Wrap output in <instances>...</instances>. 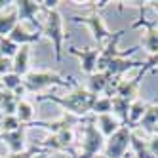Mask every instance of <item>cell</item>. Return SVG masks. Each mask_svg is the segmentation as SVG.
Masks as SVG:
<instances>
[{"instance_id": "6da1fadb", "label": "cell", "mask_w": 158, "mask_h": 158, "mask_svg": "<svg viewBox=\"0 0 158 158\" xmlns=\"http://www.w3.org/2000/svg\"><path fill=\"white\" fill-rule=\"evenodd\" d=\"M95 99H97V95L88 92L82 86H74V89L67 95H52L50 94V95H38L36 97V101H53L59 107H63L65 112L80 116V118H86L88 114H92Z\"/></svg>"}, {"instance_id": "7a4b0ae2", "label": "cell", "mask_w": 158, "mask_h": 158, "mask_svg": "<svg viewBox=\"0 0 158 158\" xmlns=\"http://www.w3.org/2000/svg\"><path fill=\"white\" fill-rule=\"evenodd\" d=\"M107 6V2H92L89 4V14L86 15H74L73 21L74 23H82L89 29V32H92V36L94 40L97 42V48H105L107 44L112 40V36H114V31H109V27L105 25V21L103 17H101L99 14V10H103Z\"/></svg>"}, {"instance_id": "3957f363", "label": "cell", "mask_w": 158, "mask_h": 158, "mask_svg": "<svg viewBox=\"0 0 158 158\" xmlns=\"http://www.w3.org/2000/svg\"><path fill=\"white\" fill-rule=\"evenodd\" d=\"M23 86L27 94H40L52 86H76L73 76H63L55 71H29L23 76Z\"/></svg>"}, {"instance_id": "277c9868", "label": "cell", "mask_w": 158, "mask_h": 158, "mask_svg": "<svg viewBox=\"0 0 158 158\" xmlns=\"http://www.w3.org/2000/svg\"><path fill=\"white\" fill-rule=\"evenodd\" d=\"M42 36H46L53 44V57L55 61H61L63 57V40H65V19L59 10H50L46 12V19H44V29Z\"/></svg>"}, {"instance_id": "5b68a950", "label": "cell", "mask_w": 158, "mask_h": 158, "mask_svg": "<svg viewBox=\"0 0 158 158\" xmlns=\"http://www.w3.org/2000/svg\"><path fill=\"white\" fill-rule=\"evenodd\" d=\"M105 141L107 139L101 135V131L95 126V116H89L88 122L84 124L82 143H80V151H78L76 158H94L101 154L105 149Z\"/></svg>"}, {"instance_id": "8992f818", "label": "cell", "mask_w": 158, "mask_h": 158, "mask_svg": "<svg viewBox=\"0 0 158 158\" xmlns=\"http://www.w3.org/2000/svg\"><path fill=\"white\" fill-rule=\"evenodd\" d=\"M130 149H131V128L122 126L116 133H112L105 141L103 154L107 158H126Z\"/></svg>"}, {"instance_id": "52a82bcc", "label": "cell", "mask_w": 158, "mask_h": 158, "mask_svg": "<svg viewBox=\"0 0 158 158\" xmlns=\"http://www.w3.org/2000/svg\"><path fill=\"white\" fill-rule=\"evenodd\" d=\"M131 6H137V8L141 10L139 19H135L133 23H131V29L143 27V35H141V42H139V46H141V48H145L147 52H149V55H154V53L158 52V27L152 23V21L145 19L141 2H131Z\"/></svg>"}, {"instance_id": "ba28073f", "label": "cell", "mask_w": 158, "mask_h": 158, "mask_svg": "<svg viewBox=\"0 0 158 158\" xmlns=\"http://www.w3.org/2000/svg\"><path fill=\"white\" fill-rule=\"evenodd\" d=\"M73 143H74V131L73 130H61V131H55L52 133L50 137L42 139L38 143V147L42 151H55V152H69L73 158H76V152L73 149Z\"/></svg>"}, {"instance_id": "9c48e42d", "label": "cell", "mask_w": 158, "mask_h": 158, "mask_svg": "<svg viewBox=\"0 0 158 158\" xmlns=\"http://www.w3.org/2000/svg\"><path fill=\"white\" fill-rule=\"evenodd\" d=\"M14 4H15V10H17V15H19L21 23L29 21L32 25V29H35V32H42L44 23L38 21V14L44 12V10H42L40 2H36V0H17Z\"/></svg>"}, {"instance_id": "30bf717a", "label": "cell", "mask_w": 158, "mask_h": 158, "mask_svg": "<svg viewBox=\"0 0 158 158\" xmlns=\"http://www.w3.org/2000/svg\"><path fill=\"white\" fill-rule=\"evenodd\" d=\"M67 52L80 59V69H82V73H86L88 76H92L94 73H97V61H99V53H101L99 48L86 46L84 50H78V48L71 46Z\"/></svg>"}, {"instance_id": "8fae6325", "label": "cell", "mask_w": 158, "mask_h": 158, "mask_svg": "<svg viewBox=\"0 0 158 158\" xmlns=\"http://www.w3.org/2000/svg\"><path fill=\"white\" fill-rule=\"evenodd\" d=\"M141 67H143V61H133L130 57H116L107 65L105 73H109L112 78H122L131 69H141Z\"/></svg>"}, {"instance_id": "7c38bea8", "label": "cell", "mask_w": 158, "mask_h": 158, "mask_svg": "<svg viewBox=\"0 0 158 158\" xmlns=\"http://www.w3.org/2000/svg\"><path fill=\"white\" fill-rule=\"evenodd\" d=\"M8 38L14 44H17V46H32V44H38L44 36H42V32H29L25 29V25L19 21V25L10 32Z\"/></svg>"}, {"instance_id": "4fadbf2b", "label": "cell", "mask_w": 158, "mask_h": 158, "mask_svg": "<svg viewBox=\"0 0 158 158\" xmlns=\"http://www.w3.org/2000/svg\"><path fill=\"white\" fill-rule=\"evenodd\" d=\"M17 25H19V15H17L15 4L12 2L4 10H0V36H10V32Z\"/></svg>"}, {"instance_id": "5bb4252c", "label": "cell", "mask_w": 158, "mask_h": 158, "mask_svg": "<svg viewBox=\"0 0 158 158\" xmlns=\"http://www.w3.org/2000/svg\"><path fill=\"white\" fill-rule=\"evenodd\" d=\"M29 126H21L19 130L15 131H6V133H0V141H4L8 145V149L10 152H21V151H25L23 147H25V133H27Z\"/></svg>"}, {"instance_id": "9a60e30c", "label": "cell", "mask_w": 158, "mask_h": 158, "mask_svg": "<svg viewBox=\"0 0 158 158\" xmlns=\"http://www.w3.org/2000/svg\"><path fill=\"white\" fill-rule=\"evenodd\" d=\"M141 80H143V76L137 73V76L135 78H130V80H122L118 82V86H116V92H114V95H118V97H124V99H128V101H135L139 95V84H141Z\"/></svg>"}, {"instance_id": "2e32d148", "label": "cell", "mask_w": 158, "mask_h": 158, "mask_svg": "<svg viewBox=\"0 0 158 158\" xmlns=\"http://www.w3.org/2000/svg\"><path fill=\"white\" fill-rule=\"evenodd\" d=\"M95 124H97V130L101 131V135H103L105 139H109L112 133H116L124 124L112 114V112H109V114H99L95 116Z\"/></svg>"}, {"instance_id": "e0dca14e", "label": "cell", "mask_w": 158, "mask_h": 158, "mask_svg": "<svg viewBox=\"0 0 158 158\" xmlns=\"http://www.w3.org/2000/svg\"><path fill=\"white\" fill-rule=\"evenodd\" d=\"M147 110H149V103H145V101L141 97H137L135 101H131L130 105V112H128V124L126 126H130L131 130L139 128V124L143 122Z\"/></svg>"}, {"instance_id": "ac0fdd59", "label": "cell", "mask_w": 158, "mask_h": 158, "mask_svg": "<svg viewBox=\"0 0 158 158\" xmlns=\"http://www.w3.org/2000/svg\"><path fill=\"white\" fill-rule=\"evenodd\" d=\"M29 59H31V46H19L15 57L12 59V73L21 78L29 74Z\"/></svg>"}, {"instance_id": "d6986e66", "label": "cell", "mask_w": 158, "mask_h": 158, "mask_svg": "<svg viewBox=\"0 0 158 158\" xmlns=\"http://www.w3.org/2000/svg\"><path fill=\"white\" fill-rule=\"evenodd\" d=\"M112 80V76L109 73H94L92 76H88V92H92L94 95H101V94H105L107 92V88Z\"/></svg>"}, {"instance_id": "ffe728a7", "label": "cell", "mask_w": 158, "mask_h": 158, "mask_svg": "<svg viewBox=\"0 0 158 158\" xmlns=\"http://www.w3.org/2000/svg\"><path fill=\"white\" fill-rule=\"evenodd\" d=\"M131 151H133V158H154L149 151V143L147 137L141 135V130L135 128L131 130Z\"/></svg>"}, {"instance_id": "44dd1931", "label": "cell", "mask_w": 158, "mask_h": 158, "mask_svg": "<svg viewBox=\"0 0 158 158\" xmlns=\"http://www.w3.org/2000/svg\"><path fill=\"white\" fill-rule=\"evenodd\" d=\"M130 105H131V101L128 99H124V97H118L114 95L112 97V114H114L124 126L128 124V112H130Z\"/></svg>"}, {"instance_id": "7402d4cb", "label": "cell", "mask_w": 158, "mask_h": 158, "mask_svg": "<svg viewBox=\"0 0 158 158\" xmlns=\"http://www.w3.org/2000/svg\"><path fill=\"white\" fill-rule=\"evenodd\" d=\"M15 116L19 118L21 124H25V126H31V124L35 122V107H32V103H29L27 99H21V101H19V105H17Z\"/></svg>"}, {"instance_id": "603a6c76", "label": "cell", "mask_w": 158, "mask_h": 158, "mask_svg": "<svg viewBox=\"0 0 158 158\" xmlns=\"http://www.w3.org/2000/svg\"><path fill=\"white\" fill-rule=\"evenodd\" d=\"M156 126H158V103L156 105H149V110H147L143 122L139 124V130L151 133Z\"/></svg>"}, {"instance_id": "cb8c5ba5", "label": "cell", "mask_w": 158, "mask_h": 158, "mask_svg": "<svg viewBox=\"0 0 158 158\" xmlns=\"http://www.w3.org/2000/svg\"><path fill=\"white\" fill-rule=\"evenodd\" d=\"M109 112H112V97L97 95L95 103H94V109H92V114L99 116V114H109Z\"/></svg>"}, {"instance_id": "d4e9b609", "label": "cell", "mask_w": 158, "mask_h": 158, "mask_svg": "<svg viewBox=\"0 0 158 158\" xmlns=\"http://www.w3.org/2000/svg\"><path fill=\"white\" fill-rule=\"evenodd\" d=\"M17 50H19V46H17V44H14L8 36H0V55H2V57L14 59L15 53H17Z\"/></svg>"}, {"instance_id": "484cf974", "label": "cell", "mask_w": 158, "mask_h": 158, "mask_svg": "<svg viewBox=\"0 0 158 158\" xmlns=\"http://www.w3.org/2000/svg\"><path fill=\"white\" fill-rule=\"evenodd\" d=\"M0 126H2V133H6V131H15V130H19L23 124L19 122V118L15 114H12V116H2V118H0Z\"/></svg>"}, {"instance_id": "4316f807", "label": "cell", "mask_w": 158, "mask_h": 158, "mask_svg": "<svg viewBox=\"0 0 158 158\" xmlns=\"http://www.w3.org/2000/svg\"><path fill=\"white\" fill-rule=\"evenodd\" d=\"M156 69H158V52H156L154 55H149V59H147V61H143V67L139 69V74L145 78L147 74L154 73Z\"/></svg>"}, {"instance_id": "83f0119b", "label": "cell", "mask_w": 158, "mask_h": 158, "mask_svg": "<svg viewBox=\"0 0 158 158\" xmlns=\"http://www.w3.org/2000/svg\"><path fill=\"white\" fill-rule=\"evenodd\" d=\"M38 152H42V149L36 145V147H32V149L29 151H21V152H10L6 158H35Z\"/></svg>"}, {"instance_id": "f1b7e54d", "label": "cell", "mask_w": 158, "mask_h": 158, "mask_svg": "<svg viewBox=\"0 0 158 158\" xmlns=\"http://www.w3.org/2000/svg\"><path fill=\"white\" fill-rule=\"evenodd\" d=\"M147 143H149V151L154 158H158V133H149L147 137Z\"/></svg>"}, {"instance_id": "f546056e", "label": "cell", "mask_w": 158, "mask_h": 158, "mask_svg": "<svg viewBox=\"0 0 158 158\" xmlns=\"http://www.w3.org/2000/svg\"><path fill=\"white\" fill-rule=\"evenodd\" d=\"M8 73H12V59L2 57V55H0V78L6 76Z\"/></svg>"}, {"instance_id": "4dcf8cb0", "label": "cell", "mask_w": 158, "mask_h": 158, "mask_svg": "<svg viewBox=\"0 0 158 158\" xmlns=\"http://www.w3.org/2000/svg\"><path fill=\"white\" fill-rule=\"evenodd\" d=\"M35 158H48V152H46V151H42V152H38Z\"/></svg>"}, {"instance_id": "1f68e13d", "label": "cell", "mask_w": 158, "mask_h": 158, "mask_svg": "<svg viewBox=\"0 0 158 158\" xmlns=\"http://www.w3.org/2000/svg\"><path fill=\"white\" fill-rule=\"evenodd\" d=\"M147 4H149V8H152V10L158 12V2H147Z\"/></svg>"}, {"instance_id": "d6a6232c", "label": "cell", "mask_w": 158, "mask_h": 158, "mask_svg": "<svg viewBox=\"0 0 158 158\" xmlns=\"http://www.w3.org/2000/svg\"><path fill=\"white\" fill-rule=\"evenodd\" d=\"M94 158H107V156H105L103 152H101V154H97V156H94Z\"/></svg>"}, {"instance_id": "836d02e7", "label": "cell", "mask_w": 158, "mask_h": 158, "mask_svg": "<svg viewBox=\"0 0 158 158\" xmlns=\"http://www.w3.org/2000/svg\"><path fill=\"white\" fill-rule=\"evenodd\" d=\"M151 133H158V126H156V128H154V130H152Z\"/></svg>"}]
</instances>
